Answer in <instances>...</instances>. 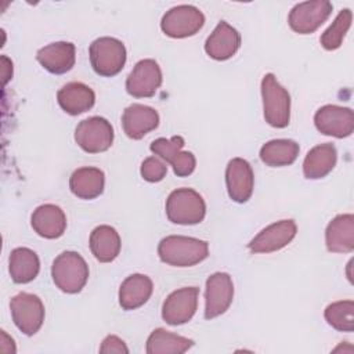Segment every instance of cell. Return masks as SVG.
<instances>
[{"label":"cell","mask_w":354,"mask_h":354,"mask_svg":"<svg viewBox=\"0 0 354 354\" xmlns=\"http://www.w3.org/2000/svg\"><path fill=\"white\" fill-rule=\"evenodd\" d=\"M194 346V340L158 328L147 339L145 351L148 354H181Z\"/></svg>","instance_id":"cell-28"},{"label":"cell","mask_w":354,"mask_h":354,"mask_svg":"<svg viewBox=\"0 0 354 354\" xmlns=\"http://www.w3.org/2000/svg\"><path fill=\"white\" fill-rule=\"evenodd\" d=\"M333 6L328 0H313L296 4L288 17L292 30L299 35L314 33L332 14Z\"/></svg>","instance_id":"cell-9"},{"label":"cell","mask_w":354,"mask_h":354,"mask_svg":"<svg viewBox=\"0 0 354 354\" xmlns=\"http://www.w3.org/2000/svg\"><path fill=\"white\" fill-rule=\"evenodd\" d=\"M299 151V144L293 140H271L260 148V159L270 167L289 166L297 159Z\"/></svg>","instance_id":"cell-29"},{"label":"cell","mask_w":354,"mask_h":354,"mask_svg":"<svg viewBox=\"0 0 354 354\" xmlns=\"http://www.w3.org/2000/svg\"><path fill=\"white\" fill-rule=\"evenodd\" d=\"M199 288L185 286L171 292L162 306V318L166 324L177 326L192 319L198 308Z\"/></svg>","instance_id":"cell-10"},{"label":"cell","mask_w":354,"mask_h":354,"mask_svg":"<svg viewBox=\"0 0 354 354\" xmlns=\"http://www.w3.org/2000/svg\"><path fill=\"white\" fill-rule=\"evenodd\" d=\"M351 21H353L351 10L348 8L342 10L335 18V21L330 24V26L322 33L319 39L321 46L328 51L337 50L342 46L343 39L351 26Z\"/></svg>","instance_id":"cell-31"},{"label":"cell","mask_w":354,"mask_h":354,"mask_svg":"<svg viewBox=\"0 0 354 354\" xmlns=\"http://www.w3.org/2000/svg\"><path fill=\"white\" fill-rule=\"evenodd\" d=\"M51 277L59 290L69 295L79 293L87 283L88 266L77 252L66 250L53 261Z\"/></svg>","instance_id":"cell-2"},{"label":"cell","mask_w":354,"mask_h":354,"mask_svg":"<svg viewBox=\"0 0 354 354\" xmlns=\"http://www.w3.org/2000/svg\"><path fill=\"white\" fill-rule=\"evenodd\" d=\"M314 123L319 133L336 138L351 136L354 130V113L350 108L324 105L314 115Z\"/></svg>","instance_id":"cell-14"},{"label":"cell","mask_w":354,"mask_h":354,"mask_svg":"<svg viewBox=\"0 0 354 354\" xmlns=\"http://www.w3.org/2000/svg\"><path fill=\"white\" fill-rule=\"evenodd\" d=\"M8 271L15 283L33 281L40 271L37 254L29 248H15L8 257Z\"/></svg>","instance_id":"cell-27"},{"label":"cell","mask_w":354,"mask_h":354,"mask_svg":"<svg viewBox=\"0 0 354 354\" xmlns=\"http://www.w3.org/2000/svg\"><path fill=\"white\" fill-rule=\"evenodd\" d=\"M141 177L148 183H159L167 173V166L156 156H148L142 160L140 169Z\"/></svg>","instance_id":"cell-32"},{"label":"cell","mask_w":354,"mask_h":354,"mask_svg":"<svg viewBox=\"0 0 354 354\" xmlns=\"http://www.w3.org/2000/svg\"><path fill=\"white\" fill-rule=\"evenodd\" d=\"M241 47V35L225 21L217 24L214 30L206 39L205 51L216 61L230 59Z\"/></svg>","instance_id":"cell-19"},{"label":"cell","mask_w":354,"mask_h":354,"mask_svg":"<svg viewBox=\"0 0 354 354\" xmlns=\"http://www.w3.org/2000/svg\"><path fill=\"white\" fill-rule=\"evenodd\" d=\"M324 317L326 322L340 332H353L354 329V301L340 300L325 308Z\"/></svg>","instance_id":"cell-30"},{"label":"cell","mask_w":354,"mask_h":354,"mask_svg":"<svg viewBox=\"0 0 354 354\" xmlns=\"http://www.w3.org/2000/svg\"><path fill=\"white\" fill-rule=\"evenodd\" d=\"M225 184L228 195L234 202H248L254 185V174L250 163L242 158L231 159L225 169Z\"/></svg>","instance_id":"cell-16"},{"label":"cell","mask_w":354,"mask_h":354,"mask_svg":"<svg viewBox=\"0 0 354 354\" xmlns=\"http://www.w3.org/2000/svg\"><path fill=\"white\" fill-rule=\"evenodd\" d=\"M11 317L15 326L26 336L39 332L44 321V304L36 295L21 292L10 301Z\"/></svg>","instance_id":"cell-8"},{"label":"cell","mask_w":354,"mask_h":354,"mask_svg":"<svg viewBox=\"0 0 354 354\" xmlns=\"http://www.w3.org/2000/svg\"><path fill=\"white\" fill-rule=\"evenodd\" d=\"M153 283L144 274L129 275L119 288V304L123 310L130 311L144 306L151 297Z\"/></svg>","instance_id":"cell-24"},{"label":"cell","mask_w":354,"mask_h":354,"mask_svg":"<svg viewBox=\"0 0 354 354\" xmlns=\"http://www.w3.org/2000/svg\"><path fill=\"white\" fill-rule=\"evenodd\" d=\"M261 98L266 122L277 129L286 127L290 120V95L272 73L264 75L261 80Z\"/></svg>","instance_id":"cell-4"},{"label":"cell","mask_w":354,"mask_h":354,"mask_svg":"<svg viewBox=\"0 0 354 354\" xmlns=\"http://www.w3.org/2000/svg\"><path fill=\"white\" fill-rule=\"evenodd\" d=\"M90 62L94 72L104 77L118 75L126 64V47L115 37L104 36L95 39L88 48Z\"/></svg>","instance_id":"cell-5"},{"label":"cell","mask_w":354,"mask_h":354,"mask_svg":"<svg viewBox=\"0 0 354 354\" xmlns=\"http://www.w3.org/2000/svg\"><path fill=\"white\" fill-rule=\"evenodd\" d=\"M234 299V283L227 272H214L206 279L205 318L213 319L224 314Z\"/></svg>","instance_id":"cell-13"},{"label":"cell","mask_w":354,"mask_h":354,"mask_svg":"<svg viewBox=\"0 0 354 354\" xmlns=\"http://www.w3.org/2000/svg\"><path fill=\"white\" fill-rule=\"evenodd\" d=\"M205 25L203 12L195 6L181 4L170 8L162 17V32L173 39H184L196 35Z\"/></svg>","instance_id":"cell-6"},{"label":"cell","mask_w":354,"mask_h":354,"mask_svg":"<svg viewBox=\"0 0 354 354\" xmlns=\"http://www.w3.org/2000/svg\"><path fill=\"white\" fill-rule=\"evenodd\" d=\"M32 228L37 235L46 239H57L66 230V216L64 210L53 203L37 206L30 217Z\"/></svg>","instance_id":"cell-20"},{"label":"cell","mask_w":354,"mask_h":354,"mask_svg":"<svg viewBox=\"0 0 354 354\" xmlns=\"http://www.w3.org/2000/svg\"><path fill=\"white\" fill-rule=\"evenodd\" d=\"M105 174L98 167L76 169L69 178V188L72 194L80 199H94L104 191Z\"/></svg>","instance_id":"cell-25"},{"label":"cell","mask_w":354,"mask_h":354,"mask_svg":"<svg viewBox=\"0 0 354 354\" xmlns=\"http://www.w3.org/2000/svg\"><path fill=\"white\" fill-rule=\"evenodd\" d=\"M297 227L293 220H281L261 230L249 243L252 253H271L289 245L296 236Z\"/></svg>","instance_id":"cell-15"},{"label":"cell","mask_w":354,"mask_h":354,"mask_svg":"<svg viewBox=\"0 0 354 354\" xmlns=\"http://www.w3.org/2000/svg\"><path fill=\"white\" fill-rule=\"evenodd\" d=\"M337 151L330 142L311 148L303 162V174L308 180H319L328 176L336 166Z\"/></svg>","instance_id":"cell-23"},{"label":"cell","mask_w":354,"mask_h":354,"mask_svg":"<svg viewBox=\"0 0 354 354\" xmlns=\"http://www.w3.org/2000/svg\"><path fill=\"white\" fill-rule=\"evenodd\" d=\"M206 205L203 198L192 188H177L166 199L169 221L180 225H194L203 221Z\"/></svg>","instance_id":"cell-3"},{"label":"cell","mask_w":354,"mask_h":354,"mask_svg":"<svg viewBox=\"0 0 354 354\" xmlns=\"http://www.w3.org/2000/svg\"><path fill=\"white\" fill-rule=\"evenodd\" d=\"M100 353H104V354H111V353H118V354H127L129 353V348L126 346V343L115 336V335H108L102 343H101V347H100Z\"/></svg>","instance_id":"cell-33"},{"label":"cell","mask_w":354,"mask_h":354,"mask_svg":"<svg viewBox=\"0 0 354 354\" xmlns=\"http://www.w3.org/2000/svg\"><path fill=\"white\" fill-rule=\"evenodd\" d=\"M351 266H353V260H350V261H348V264H347V278H348V281H350V282H353V277H351Z\"/></svg>","instance_id":"cell-34"},{"label":"cell","mask_w":354,"mask_h":354,"mask_svg":"<svg viewBox=\"0 0 354 354\" xmlns=\"http://www.w3.org/2000/svg\"><path fill=\"white\" fill-rule=\"evenodd\" d=\"M36 59L50 73L62 75L69 72L76 61V48L71 41H55L41 47Z\"/></svg>","instance_id":"cell-18"},{"label":"cell","mask_w":354,"mask_h":354,"mask_svg":"<svg viewBox=\"0 0 354 354\" xmlns=\"http://www.w3.org/2000/svg\"><path fill=\"white\" fill-rule=\"evenodd\" d=\"M326 249L332 253H350L354 250V216L339 214L325 230Z\"/></svg>","instance_id":"cell-22"},{"label":"cell","mask_w":354,"mask_h":354,"mask_svg":"<svg viewBox=\"0 0 354 354\" xmlns=\"http://www.w3.org/2000/svg\"><path fill=\"white\" fill-rule=\"evenodd\" d=\"M122 126L129 138L141 140L159 126V113L152 106L131 104L123 111Z\"/></svg>","instance_id":"cell-17"},{"label":"cell","mask_w":354,"mask_h":354,"mask_svg":"<svg viewBox=\"0 0 354 354\" xmlns=\"http://www.w3.org/2000/svg\"><path fill=\"white\" fill-rule=\"evenodd\" d=\"M158 254L169 266L192 267L209 256V243L192 236L169 235L159 242Z\"/></svg>","instance_id":"cell-1"},{"label":"cell","mask_w":354,"mask_h":354,"mask_svg":"<svg viewBox=\"0 0 354 354\" xmlns=\"http://www.w3.org/2000/svg\"><path fill=\"white\" fill-rule=\"evenodd\" d=\"M122 248L118 231L111 225H98L90 234V250L101 263L113 261Z\"/></svg>","instance_id":"cell-26"},{"label":"cell","mask_w":354,"mask_h":354,"mask_svg":"<svg viewBox=\"0 0 354 354\" xmlns=\"http://www.w3.org/2000/svg\"><path fill=\"white\" fill-rule=\"evenodd\" d=\"M75 141L87 153L105 152L113 142V127L105 118H87L76 126Z\"/></svg>","instance_id":"cell-7"},{"label":"cell","mask_w":354,"mask_h":354,"mask_svg":"<svg viewBox=\"0 0 354 354\" xmlns=\"http://www.w3.org/2000/svg\"><path fill=\"white\" fill-rule=\"evenodd\" d=\"M185 141L181 136H174L171 138L159 137L151 142V151L165 159L173 166L174 174L178 177L189 176L196 166V159L192 152L183 151Z\"/></svg>","instance_id":"cell-11"},{"label":"cell","mask_w":354,"mask_h":354,"mask_svg":"<svg viewBox=\"0 0 354 354\" xmlns=\"http://www.w3.org/2000/svg\"><path fill=\"white\" fill-rule=\"evenodd\" d=\"M162 84V71L155 59L138 61L126 79V91L136 98L155 95Z\"/></svg>","instance_id":"cell-12"},{"label":"cell","mask_w":354,"mask_h":354,"mask_svg":"<svg viewBox=\"0 0 354 354\" xmlns=\"http://www.w3.org/2000/svg\"><path fill=\"white\" fill-rule=\"evenodd\" d=\"M57 101L64 112L76 116L87 112L94 106L95 94L87 84L80 82H71L58 90Z\"/></svg>","instance_id":"cell-21"}]
</instances>
